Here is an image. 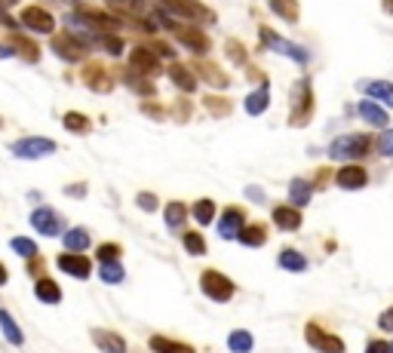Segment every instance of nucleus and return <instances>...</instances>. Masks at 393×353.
<instances>
[{
  "label": "nucleus",
  "instance_id": "nucleus-44",
  "mask_svg": "<svg viewBox=\"0 0 393 353\" xmlns=\"http://www.w3.org/2000/svg\"><path fill=\"white\" fill-rule=\"evenodd\" d=\"M10 246H12V252H19V255H25V258H34V255H37V246H34L31 239H25V237H16Z\"/></svg>",
  "mask_w": 393,
  "mask_h": 353
},
{
  "label": "nucleus",
  "instance_id": "nucleus-30",
  "mask_svg": "<svg viewBox=\"0 0 393 353\" xmlns=\"http://www.w3.org/2000/svg\"><path fill=\"white\" fill-rule=\"evenodd\" d=\"M191 71H194V74H203L216 89H225L227 83H231V80H227V74H221L212 62H194V68H191Z\"/></svg>",
  "mask_w": 393,
  "mask_h": 353
},
{
  "label": "nucleus",
  "instance_id": "nucleus-12",
  "mask_svg": "<svg viewBox=\"0 0 393 353\" xmlns=\"http://www.w3.org/2000/svg\"><path fill=\"white\" fill-rule=\"evenodd\" d=\"M55 264H59V271H65L77 280H89V273H92V261L87 255H77V252H62L55 258Z\"/></svg>",
  "mask_w": 393,
  "mask_h": 353
},
{
  "label": "nucleus",
  "instance_id": "nucleus-20",
  "mask_svg": "<svg viewBox=\"0 0 393 353\" xmlns=\"http://www.w3.org/2000/svg\"><path fill=\"white\" fill-rule=\"evenodd\" d=\"M169 80H173L182 93H197V74L191 71V65L173 62V65H169Z\"/></svg>",
  "mask_w": 393,
  "mask_h": 353
},
{
  "label": "nucleus",
  "instance_id": "nucleus-26",
  "mask_svg": "<svg viewBox=\"0 0 393 353\" xmlns=\"http://www.w3.org/2000/svg\"><path fill=\"white\" fill-rule=\"evenodd\" d=\"M277 264L283 267V271H292V273H302V271H307V258L302 255L298 249H280V255H277Z\"/></svg>",
  "mask_w": 393,
  "mask_h": 353
},
{
  "label": "nucleus",
  "instance_id": "nucleus-36",
  "mask_svg": "<svg viewBox=\"0 0 393 353\" xmlns=\"http://www.w3.org/2000/svg\"><path fill=\"white\" fill-rule=\"evenodd\" d=\"M98 277L108 282V286H117V282L126 280V271H123V264H120V261H111V264L98 267Z\"/></svg>",
  "mask_w": 393,
  "mask_h": 353
},
{
  "label": "nucleus",
  "instance_id": "nucleus-49",
  "mask_svg": "<svg viewBox=\"0 0 393 353\" xmlns=\"http://www.w3.org/2000/svg\"><path fill=\"white\" fill-rule=\"evenodd\" d=\"M135 203H139V209H145V212L157 209V197L154 194H139V197H135Z\"/></svg>",
  "mask_w": 393,
  "mask_h": 353
},
{
  "label": "nucleus",
  "instance_id": "nucleus-27",
  "mask_svg": "<svg viewBox=\"0 0 393 353\" xmlns=\"http://www.w3.org/2000/svg\"><path fill=\"white\" fill-rule=\"evenodd\" d=\"M151 350L154 353H197L191 344H184V341H173V338H166V335H154L151 341Z\"/></svg>",
  "mask_w": 393,
  "mask_h": 353
},
{
  "label": "nucleus",
  "instance_id": "nucleus-51",
  "mask_svg": "<svg viewBox=\"0 0 393 353\" xmlns=\"http://www.w3.org/2000/svg\"><path fill=\"white\" fill-rule=\"evenodd\" d=\"M329 179H332V169H320V172H317V179H313V188H323Z\"/></svg>",
  "mask_w": 393,
  "mask_h": 353
},
{
  "label": "nucleus",
  "instance_id": "nucleus-42",
  "mask_svg": "<svg viewBox=\"0 0 393 353\" xmlns=\"http://www.w3.org/2000/svg\"><path fill=\"white\" fill-rule=\"evenodd\" d=\"M375 151L381 157H393V129H381V136L375 138Z\"/></svg>",
  "mask_w": 393,
  "mask_h": 353
},
{
  "label": "nucleus",
  "instance_id": "nucleus-15",
  "mask_svg": "<svg viewBox=\"0 0 393 353\" xmlns=\"http://www.w3.org/2000/svg\"><path fill=\"white\" fill-rule=\"evenodd\" d=\"M83 83H87L89 89H96V93H111L114 89L111 74L105 71V65H98V62H92V65L83 68Z\"/></svg>",
  "mask_w": 393,
  "mask_h": 353
},
{
  "label": "nucleus",
  "instance_id": "nucleus-46",
  "mask_svg": "<svg viewBox=\"0 0 393 353\" xmlns=\"http://www.w3.org/2000/svg\"><path fill=\"white\" fill-rule=\"evenodd\" d=\"M98 40H102V46L108 49L111 55H120V53H123V40H120L117 34H105V37H98Z\"/></svg>",
  "mask_w": 393,
  "mask_h": 353
},
{
  "label": "nucleus",
  "instance_id": "nucleus-4",
  "mask_svg": "<svg viewBox=\"0 0 393 353\" xmlns=\"http://www.w3.org/2000/svg\"><path fill=\"white\" fill-rule=\"evenodd\" d=\"M304 341L317 353H347V344L341 341L335 332H329L326 326H320V323H313V320L304 326Z\"/></svg>",
  "mask_w": 393,
  "mask_h": 353
},
{
  "label": "nucleus",
  "instance_id": "nucleus-39",
  "mask_svg": "<svg viewBox=\"0 0 393 353\" xmlns=\"http://www.w3.org/2000/svg\"><path fill=\"white\" fill-rule=\"evenodd\" d=\"M10 40H12V44H10V46H12V49H16V53H19V55H25V59H28V62H37V59H40V53H37V46H34V44H31V40H25V37H10Z\"/></svg>",
  "mask_w": 393,
  "mask_h": 353
},
{
  "label": "nucleus",
  "instance_id": "nucleus-10",
  "mask_svg": "<svg viewBox=\"0 0 393 353\" xmlns=\"http://www.w3.org/2000/svg\"><path fill=\"white\" fill-rule=\"evenodd\" d=\"M19 22L25 28H31V31H40V34H49L55 28V19L49 16V10H44V6H25V10L19 12Z\"/></svg>",
  "mask_w": 393,
  "mask_h": 353
},
{
  "label": "nucleus",
  "instance_id": "nucleus-60",
  "mask_svg": "<svg viewBox=\"0 0 393 353\" xmlns=\"http://www.w3.org/2000/svg\"><path fill=\"white\" fill-rule=\"evenodd\" d=\"M390 353H393V341H390Z\"/></svg>",
  "mask_w": 393,
  "mask_h": 353
},
{
  "label": "nucleus",
  "instance_id": "nucleus-58",
  "mask_svg": "<svg viewBox=\"0 0 393 353\" xmlns=\"http://www.w3.org/2000/svg\"><path fill=\"white\" fill-rule=\"evenodd\" d=\"M381 6H384V12H387V16H393V0H381Z\"/></svg>",
  "mask_w": 393,
  "mask_h": 353
},
{
  "label": "nucleus",
  "instance_id": "nucleus-18",
  "mask_svg": "<svg viewBox=\"0 0 393 353\" xmlns=\"http://www.w3.org/2000/svg\"><path fill=\"white\" fill-rule=\"evenodd\" d=\"M92 344H96L102 353H126V341L123 335H117V332L111 329H92Z\"/></svg>",
  "mask_w": 393,
  "mask_h": 353
},
{
  "label": "nucleus",
  "instance_id": "nucleus-28",
  "mask_svg": "<svg viewBox=\"0 0 393 353\" xmlns=\"http://www.w3.org/2000/svg\"><path fill=\"white\" fill-rule=\"evenodd\" d=\"M65 252H77V255H83V249H89V230L87 228H71L65 237Z\"/></svg>",
  "mask_w": 393,
  "mask_h": 353
},
{
  "label": "nucleus",
  "instance_id": "nucleus-17",
  "mask_svg": "<svg viewBox=\"0 0 393 353\" xmlns=\"http://www.w3.org/2000/svg\"><path fill=\"white\" fill-rule=\"evenodd\" d=\"M53 53L59 55V59H65V62H80L83 55H87V46L74 44L71 34H55L53 37Z\"/></svg>",
  "mask_w": 393,
  "mask_h": 353
},
{
  "label": "nucleus",
  "instance_id": "nucleus-40",
  "mask_svg": "<svg viewBox=\"0 0 393 353\" xmlns=\"http://www.w3.org/2000/svg\"><path fill=\"white\" fill-rule=\"evenodd\" d=\"M120 255H123V249H120L117 243H102L96 249V261H102V264H111V261H120Z\"/></svg>",
  "mask_w": 393,
  "mask_h": 353
},
{
  "label": "nucleus",
  "instance_id": "nucleus-38",
  "mask_svg": "<svg viewBox=\"0 0 393 353\" xmlns=\"http://www.w3.org/2000/svg\"><path fill=\"white\" fill-rule=\"evenodd\" d=\"M191 215L197 218V224H209L212 218H216V203L212 200H197L194 209H191Z\"/></svg>",
  "mask_w": 393,
  "mask_h": 353
},
{
  "label": "nucleus",
  "instance_id": "nucleus-21",
  "mask_svg": "<svg viewBox=\"0 0 393 353\" xmlns=\"http://www.w3.org/2000/svg\"><path fill=\"white\" fill-rule=\"evenodd\" d=\"M360 117L366 120L369 126H375V129H387V123H390V117H387V111L381 108L378 102H372V98H366V102H360Z\"/></svg>",
  "mask_w": 393,
  "mask_h": 353
},
{
  "label": "nucleus",
  "instance_id": "nucleus-22",
  "mask_svg": "<svg viewBox=\"0 0 393 353\" xmlns=\"http://www.w3.org/2000/svg\"><path fill=\"white\" fill-rule=\"evenodd\" d=\"M240 243L249 246V249H259V246L268 243V224L264 221H255V224H246V228L240 230Z\"/></svg>",
  "mask_w": 393,
  "mask_h": 353
},
{
  "label": "nucleus",
  "instance_id": "nucleus-25",
  "mask_svg": "<svg viewBox=\"0 0 393 353\" xmlns=\"http://www.w3.org/2000/svg\"><path fill=\"white\" fill-rule=\"evenodd\" d=\"M0 329H3V338L12 344V347H19V344H25V335L22 329H19V323L12 320V314L6 307H0Z\"/></svg>",
  "mask_w": 393,
  "mask_h": 353
},
{
  "label": "nucleus",
  "instance_id": "nucleus-55",
  "mask_svg": "<svg viewBox=\"0 0 393 353\" xmlns=\"http://www.w3.org/2000/svg\"><path fill=\"white\" fill-rule=\"evenodd\" d=\"M65 194L68 197H83L87 190H83V185H71V188H65Z\"/></svg>",
  "mask_w": 393,
  "mask_h": 353
},
{
  "label": "nucleus",
  "instance_id": "nucleus-52",
  "mask_svg": "<svg viewBox=\"0 0 393 353\" xmlns=\"http://www.w3.org/2000/svg\"><path fill=\"white\" fill-rule=\"evenodd\" d=\"M28 271H31L34 277L40 280V271H44V258H40V255H34V258H31V264H28Z\"/></svg>",
  "mask_w": 393,
  "mask_h": 353
},
{
  "label": "nucleus",
  "instance_id": "nucleus-45",
  "mask_svg": "<svg viewBox=\"0 0 393 353\" xmlns=\"http://www.w3.org/2000/svg\"><path fill=\"white\" fill-rule=\"evenodd\" d=\"M227 55H231V62H237V65H246V62H249V55H246V49H243L240 44H237V40H227Z\"/></svg>",
  "mask_w": 393,
  "mask_h": 353
},
{
  "label": "nucleus",
  "instance_id": "nucleus-48",
  "mask_svg": "<svg viewBox=\"0 0 393 353\" xmlns=\"http://www.w3.org/2000/svg\"><path fill=\"white\" fill-rule=\"evenodd\" d=\"M378 329L387 332V335L393 332V305H390L387 310H381V316H378Z\"/></svg>",
  "mask_w": 393,
  "mask_h": 353
},
{
  "label": "nucleus",
  "instance_id": "nucleus-31",
  "mask_svg": "<svg viewBox=\"0 0 393 353\" xmlns=\"http://www.w3.org/2000/svg\"><path fill=\"white\" fill-rule=\"evenodd\" d=\"M252 347H255L252 332H246V329H234L231 335H227V350H231V353H249Z\"/></svg>",
  "mask_w": 393,
  "mask_h": 353
},
{
  "label": "nucleus",
  "instance_id": "nucleus-34",
  "mask_svg": "<svg viewBox=\"0 0 393 353\" xmlns=\"http://www.w3.org/2000/svg\"><path fill=\"white\" fill-rule=\"evenodd\" d=\"M268 102H270V93H268L264 87H261V89H255V93H249V96H246V114H252V117L264 114Z\"/></svg>",
  "mask_w": 393,
  "mask_h": 353
},
{
  "label": "nucleus",
  "instance_id": "nucleus-41",
  "mask_svg": "<svg viewBox=\"0 0 393 353\" xmlns=\"http://www.w3.org/2000/svg\"><path fill=\"white\" fill-rule=\"evenodd\" d=\"M203 105L206 108L212 111V114L216 117H225V114H231V102H227V98H218V96H206L203 98Z\"/></svg>",
  "mask_w": 393,
  "mask_h": 353
},
{
  "label": "nucleus",
  "instance_id": "nucleus-6",
  "mask_svg": "<svg viewBox=\"0 0 393 353\" xmlns=\"http://www.w3.org/2000/svg\"><path fill=\"white\" fill-rule=\"evenodd\" d=\"M55 151V141L49 138H40V136H31V138H22L12 145V154L16 157H25V160H37V157H46V154Z\"/></svg>",
  "mask_w": 393,
  "mask_h": 353
},
{
  "label": "nucleus",
  "instance_id": "nucleus-29",
  "mask_svg": "<svg viewBox=\"0 0 393 353\" xmlns=\"http://www.w3.org/2000/svg\"><path fill=\"white\" fill-rule=\"evenodd\" d=\"M188 206L184 203H178V200H173V203H166V212H163V218H166V228L169 230H182V224L188 221Z\"/></svg>",
  "mask_w": 393,
  "mask_h": 353
},
{
  "label": "nucleus",
  "instance_id": "nucleus-11",
  "mask_svg": "<svg viewBox=\"0 0 393 353\" xmlns=\"http://www.w3.org/2000/svg\"><path fill=\"white\" fill-rule=\"evenodd\" d=\"M130 71L141 77H154L160 71V59L151 53V46H135L130 53Z\"/></svg>",
  "mask_w": 393,
  "mask_h": 353
},
{
  "label": "nucleus",
  "instance_id": "nucleus-23",
  "mask_svg": "<svg viewBox=\"0 0 393 353\" xmlns=\"http://www.w3.org/2000/svg\"><path fill=\"white\" fill-rule=\"evenodd\" d=\"M34 295H37V301H44V305H59L62 301L59 282L49 280V277H40L37 282H34Z\"/></svg>",
  "mask_w": 393,
  "mask_h": 353
},
{
  "label": "nucleus",
  "instance_id": "nucleus-37",
  "mask_svg": "<svg viewBox=\"0 0 393 353\" xmlns=\"http://www.w3.org/2000/svg\"><path fill=\"white\" fill-rule=\"evenodd\" d=\"M123 80L130 83V87H132L139 96H154V93H157V89H154V83L148 80V77L135 74V71H126V74H123Z\"/></svg>",
  "mask_w": 393,
  "mask_h": 353
},
{
  "label": "nucleus",
  "instance_id": "nucleus-57",
  "mask_svg": "<svg viewBox=\"0 0 393 353\" xmlns=\"http://www.w3.org/2000/svg\"><path fill=\"white\" fill-rule=\"evenodd\" d=\"M6 280H10V271H6V267L0 264V286H6Z\"/></svg>",
  "mask_w": 393,
  "mask_h": 353
},
{
  "label": "nucleus",
  "instance_id": "nucleus-43",
  "mask_svg": "<svg viewBox=\"0 0 393 353\" xmlns=\"http://www.w3.org/2000/svg\"><path fill=\"white\" fill-rule=\"evenodd\" d=\"M65 129L68 132H89V120L83 114H77V111H71V114L65 117Z\"/></svg>",
  "mask_w": 393,
  "mask_h": 353
},
{
  "label": "nucleus",
  "instance_id": "nucleus-35",
  "mask_svg": "<svg viewBox=\"0 0 393 353\" xmlns=\"http://www.w3.org/2000/svg\"><path fill=\"white\" fill-rule=\"evenodd\" d=\"M182 243H184V249H188V255H206V239L200 230H184Z\"/></svg>",
  "mask_w": 393,
  "mask_h": 353
},
{
  "label": "nucleus",
  "instance_id": "nucleus-24",
  "mask_svg": "<svg viewBox=\"0 0 393 353\" xmlns=\"http://www.w3.org/2000/svg\"><path fill=\"white\" fill-rule=\"evenodd\" d=\"M311 197H313V185H311V181L295 179V181H292V185H289V206L304 209L307 203H311Z\"/></svg>",
  "mask_w": 393,
  "mask_h": 353
},
{
  "label": "nucleus",
  "instance_id": "nucleus-53",
  "mask_svg": "<svg viewBox=\"0 0 393 353\" xmlns=\"http://www.w3.org/2000/svg\"><path fill=\"white\" fill-rule=\"evenodd\" d=\"M0 25H3V28H16V25H19L12 16H6V10H3V6H0Z\"/></svg>",
  "mask_w": 393,
  "mask_h": 353
},
{
  "label": "nucleus",
  "instance_id": "nucleus-32",
  "mask_svg": "<svg viewBox=\"0 0 393 353\" xmlns=\"http://www.w3.org/2000/svg\"><path fill=\"white\" fill-rule=\"evenodd\" d=\"M270 10L277 12L280 19H286V22H298L302 19V6H298V0H268Z\"/></svg>",
  "mask_w": 393,
  "mask_h": 353
},
{
  "label": "nucleus",
  "instance_id": "nucleus-59",
  "mask_svg": "<svg viewBox=\"0 0 393 353\" xmlns=\"http://www.w3.org/2000/svg\"><path fill=\"white\" fill-rule=\"evenodd\" d=\"M3 3H16V0H0V6H3Z\"/></svg>",
  "mask_w": 393,
  "mask_h": 353
},
{
  "label": "nucleus",
  "instance_id": "nucleus-1",
  "mask_svg": "<svg viewBox=\"0 0 393 353\" xmlns=\"http://www.w3.org/2000/svg\"><path fill=\"white\" fill-rule=\"evenodd\" d=\"M372 147H375V138L372 136H366V132H350V136H341V138H335L332 145H329V157L356 163V160L366 157Z\"/></svg>",
  "mask_w": 393,
  "mask_h": 353
},
{
  "label": "nucleus",
  "instance_id": "nucleus-9",
  "mask_svg": "<svg viewBox=\"0 0 393 353\" xmlns=\"http://www.w3.org/2000/svg\"><path fill=\"white\" fill-rule=\"evenodd\" d=\"M31 228L37 230V234H44V237H59L62 234V218H59V212L55 209L40 206V209L31 212Z\"/></svg>",
  "mask_w": 393,
  "mask_h": 353
},
{
  "label": "nucleus",
  "instance_id": "nucleus-56",
  "mask_svg": "<svg viewBox=\"0 0 393 353\" xmlns=\"http://www.w3.org/2000/svg\"><path fill=\"white\" fill-rule=\"evenodd\" d=\"M16 53V49H12L10 44H0V59H6V55H12Z\"/></svg>",
  "mask_w": 393,
  "mask_h": 353
},
{
  "label": "nucleus",
  "instance_id": "nucleus-16",
  "mask_svg": "<svg viewBox=\"0 0 393 353\" xmlns=\"http://www.w3.org/2000/svg\"><path fill=\"white\" fill-rule=\"evenodd\" d=\"M270 218H274V224L280 230H298L302 228V221H304V215L298 212L295 206H289V203H280V206H274V212H270Z\"/></svg>",
  "mask_w": 393,
  "mask_h": 353
},
{
  "label": "nucleus",
  "instance_id": "nucleus-2",
  "mask_svg": "<svg viewBox=\"0 0 393 353\" xmlns=\"http://www.w3.org/2000/svg\"><path fill=\"white\" fill-rule=\"evenodd\" d=\"M313 117V89H311V80H298L292 87V117H289V126H307Z\"/></svg>",
  "mask_w": 393,
  "mask_h": 353
},
{
  "label": "nucleus",
  "instance_id": "nucleus-3",
  "mask_svg": "<svg viewBox=\"0 0 393 353\" xmlns=\"http://www.w3.org/2000/svg\"><path fill=\"white\" fill-rule=\"evenodd\" d=\"M163 12H173V16H182L188 22H203V25H212L216 22V12L209 6H203L200 0H160Z\"/></svg>",
  "mask_w": 393,
  "mask_h": 353
},
{
  "label": "nucleus",
  "instance_id": "nucleus-50",
  "mask_svg": "<svg viewBox=\"0 0 393 353\" xmlns=\"http://www.w3.org/2000/svg\"><path fill=\"white\" fill-rule=\"evenodd\" d=\"M151 53H154V55H166V59H173V46H169V44H151Z\"/></svg>",
  "mask_w": 393,
  "mask_h": 353
},
{
  "label": "nucleus",
  "instance_id": "nucleus-8",
  "mask_svg": "<svg viewBox=\"0 0 393 353\" xmlns=\"http://www.w3.org/2000/svg\"><path fill=\"white\" fill-rule=\"evenodd\" d=\"M335 185H338L341 190H360V188H366V185H369L366 166H360V163L341 166L338 172H335Z\"/></svg>",
  "mask_w": 393,
  "mask_h": 353
},
{
  "label": "nucleus",
  "instance_id": "nucleus-13",
  "mask_svg": "<svg viewBox=\"0 0 393 353\" xmlns=\"http://www.w3.org/2000/svg\"><path fill=\"white\" fill-rule=\"evenodd\" d=\"M259 34H261V40H264V46H268V49H277V53H283V55H292V59H295V62H307V53H304V49H298L295 44H289V40H283L280 34H277V31H270L268 25H264Z\"/></svg>",
  "mask_w": 393,
  "mask_h": 353
},
{
  "label": "nucleus",
  "instance_id": "nucleus-19",
  "mask_svg": "<svg viewBox=\"0 0 393 353\" xmlns=\"http://www.w3.org/2000/svg\"><path fill=\"white\" fill-rule=\"evenodd\" d=\"M105 6H108L114 16L120 19V22H123V16L141 19V16H145V10H148L145 0H105Z\"/></svg>",
  "mask_w": 393,
  "mask_h": 353
},
{
  "label": "nucleus",
  "instance_id": "nucleus-33",
  "mask_svg": "<svg viewBox=\"0 0 393 353\" xmlns=\"http://www.w3.org/2000/svg\"><path fill=\"white\" fill-rule=\"evenodd\" d=\"M363 89H366L372 98H378L381 108H384V105H390V108H393V83H387V80H369Z\"/></svg>",
  "mask_w": 393,
  "mask_h": 353
},
{
  "label": "nucleus",
  "instance_id": "nucleus-5",
  "mask_svg": "<svg viewBox=\"0 0 393 353\" xmlns=\"http://www.w3.org/2000/svg\"><path fill=\"white\" fill-rule=\"evenodd\" d=\"M200 289H203L206 298L218 301V305L231 301V298H234V292H237L234 280H231V277H225L221 271H203V273H200Z\"/></svg>",
  "mask_w": 393,
  "mask_h": 353
},
{
  "label": "nucleus",
  "instance_id": "nucleus-54",
  "mask_svg": "<svg viewBox=\"0 0 393 353\" xmlns=\"http://www.w3.org/2000/svg\"><path fill=\"white\" fill-rule=\"evenodd\" d=\"M141 111H145V114H151L154 120H163V111L157 108V105H141Z\"/></svg>",
  "mask_w": 393,
  "mask_h": 353
},
{
  "label": "nucleus",
  "instance_id": "nucleus-47",
  "mask_svg": "<svg viewBox=\"0 0 393 353\" xmlns=\"http://www.w3.org/2000/svg\"><path fill=\"white\" fill-rule=\"evenodd\" d=\"M366 353H390V341H387V338H369Z\"/></svg>",
  "mask_w": 393,
  "mask_h": 353
},
{
  "label": "nucleus",
  "instance_id": "nucleus-14",
  "mask_svg": "<svg viewBox=\"0 0 393 353\" xmlns=\"http://www.w3.org/2000/svg\"><path fill=\"white\" fill-rule=\"evenodd\" d=\"M173 31H175V37L191 49V53H206V49L212 46V44H209V37H206L203 31H197L194 25H175Z\"/></svg>",
  "mask_w": 393,
  "mask_h": 353
},
{
  "label": "nucleus",
  "instance_id": "nucleus-7",
  "mask_svg": "<svg viewBox=\"0 0 393 353\" xmlns=\"http://www.w3.org/2000/svg\"><path fill=\"white\" fill-rule=\"evenodd\" d=\"M243 228H246V209L227 206L225 212H221V218H218V234H221V239H237Z\"/></svg>",
  "mask_w": 393,
  "mask_h": 353
}]
</instances>
